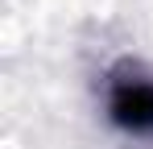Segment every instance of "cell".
<instances>
[{
	"mask_svg": "<svg viewBox=\"0 0 153 149\" xmlns=\"http://www.w3.org/2000/svg\"><path fill=\"white\" fill-rule=\"evenodd\" d=\"M108 116L124 133H153V79L141 66H116L108 79Z\"/></svg>",
	"mask_w": 153,
	"mask_h": 149,
	"instance_id": "cell-1",
	"label": "cell"
}]
</instances>
